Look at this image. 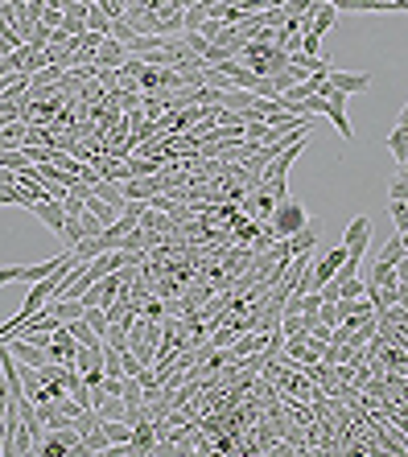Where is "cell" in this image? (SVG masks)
I'll return each mask as SVG.
<instances>
[{"label":"cell","instance_id":"cell-1","mask_svg":"<svg viewBox=\"0 0 408 457\" xmlns=\"http://www.w3.org/2000/svg\"><path fill=\"white\" fill-rule=\"evenodd\" d=\"M310 223V215H305V206L297 202V198H280L276 206H272V219H269V227L276 239H289L293 231H301Z\"/></svg>","mask_w":408,"mask_h":457},{"label":"cell","instance_id":"cell-2","mask_svg":"<svg viewBox=\"0 0 408 457\" xmlns=\"http://www.w3.org/2000/svg\"><path fill=\"white\" fill-rule=\"evenodd\" d=\"M75 260V251H58L54 260H45V264H21V284H38V280H45V276H54V272H62L66 264Z\"/></svg>","mask_w":408,"mask_h":457},{"label":"cell","instance_id":"cell-3","mask_svg":"<svg viewBox=\"0 0 408 457\" xmlns=\"http://www.w3.org/2000/svg\"><path fill=\"white\" fill-rule=\"evenodd\" d=\"M367 243H371V219L359 215V219H351L347 231H342V247H347L351 256H363V251H367Z\"/></svg>","mask_w":408,"mask_h":457},{"label":"cell","instance_id":"cell-4","mask_svg":"<svg viewBox=\"0 0 408 457\" xmlns=\"http://www.w3.org/2000/svg\"><path fill=\"white\" fill-rule=\"evenodd\" d=\"M330 83H334L342 95H363L367 87H371V75H363V70H342V66H330Z\"/></svg>","mask_w":408,"mask_h":457},{"label":"cell","instance_id":"cell-5","mask_svg":"<svg viewBox=\"0 0 408 457\" xmlns=\"http://www.w3.org/2000/svg\"><path fill=\"white\" fill-rule=\"evenodd\" d=\"M157 449V420H144V424H133V441L124 445V457L136 454H153Z\"/></svg>","mask_w":408,"mask_h":457},{"label":"cell","instance_id":"cell-6","mask_svg":"<svg viewBox=\"0 0 408 457\" xmlns=\"http://www.w3.org/2000/svg\"><path fill=\"white\" fill-rule=\"evenodd\" d=\"M8 350H13V359H17V363H25V366L50 363V359H45V346L29 342V338H21V334H13V338H8Z\"/></svg>","mask_w":408,"mask_h":457},{"label":"cell","instance_id":"cell-7","mask_svg":"<svg viewBox=\"0 0 408 457\" xmlns=\"http://www.w3.org/2000/svg\"><path fill=\"white\" fill-rule=\"evenodd\" d=\"M128 62V46L124 42H116L112 33L103 38V46H99V54H95V66H103V70H120Z\"/></svg>","mask_w":408,"mask_h":457},{"label":"cell","instance_id":"cell-8","mask_svg":"<svg viewBox=\"0 0 408 457\" xmlns=\"http://www.w3.org/2000/svg\"><path fill=\"white\" fill-rule=\"evenodd\" d=\"M33 219H42L45 227H50L54 235H58V231L66 227V206H62L58 198H42V202L33 206Z\"/></svg>","mask_w":408,"mask_h":457},{"label":"cell","instance_id":"cell-9","mask_svg":"<svg viewBox=\"0 0 408 457\" xmlns=\"http://www.w3.org/2000/svg\"><path fill=\"white\" fill-rule=\"evenodd\" d=\"M42 309H45V313H54L58 321H79L87 305H83L79 297H50V301H45Z\"/></svg>","mask_w":408,"mask_h":457},{"label":"cell","instance_id":"cell-10","mask_svg":"<svg viewBox=\"0 0 408 457\" xmlns=\"http://www.w3.org/2000/svg\"><path fill=\"white\" fill-rule=\"evenodd\" d=\"M62 33H70V38H79V33H87V4H66L62 8V25H58Z\"/></svg>","mask_w":408,"mask_h":457},{"label":"cell","instance_id":"cell-11","mask_svg":"<svg viewBox=\"0 0 408 457\" xmlns=\"http://www.w3.org/2000/svg\"><path fill=\"white\" fill-rule=\"evenodd\" d=\"M334 21H338V8L322 0V4H317V13L310 17V29H305V33H314V38H326V33L334 29Z\"/></svg>","mask_w":408,"mask_h":457},{"label":"cell","instance_id":"cell-12","mask_svg":"<svg viewBox=\"0 0 408 457\" xmlns=\"http://www.w3.org/2000/svg\"><path fill=\"white\" fill-rule=\"evenodd\" d=\"M314 247H317L314 223H305L301 231H293V235H289V251H293V256H314Z\"/></svg>","mask_w":408,"mask_h":457},{"label":"cell","instance_id":"cell-13","mask_svg":"<svg viewBox=\"0 0 408 457\" xmlns=\"http://www.w3.org/2000/svg\"><path fill=\"white\" fill-rule=\"evenodd\" d=\"M289 62H293L305 79H310V75H330V66H334V62H326V58H317V54H293Z\"/></svg>","mask_w":408,"mask_h":457},{"label":"cell","instance_id":"cell-14","mask_svg":"<svg viewBox=\"0 0 408 457\" xmlns=\"http://www.w3.org/2000/svg\"><path fill=\"white\" fill-rule=\"evenodd\" d=\"M87 210H91V215H95V219H99V223H103V227H107V223H116V219H120V210H116V206H112V202H107V198H99V194H95V189H91V198H87Z\"/></svg>","mask_w":408,"mask_h":457},{"label":"cell","instance_id":"cell-15","mask_svg":"<svg viewBox=\"0 0 408 457\" xmlns=\"http://www.w3.org/2000/svg\"><path fill=\"white\" fill-rule=\"evenodd\" d=\"M136 227L169 235V231H174V219H169V215H161V210H153V206H144V215H140V223H136Z\"/></svg>","mask_w":408,"mask_h":457},{"label":"cell","instance_id":"cell-16","mask_svg":"<svg viewBox=\"0 0 408 457\" xmlns=\"http://www.w3.org/2000/svg\"><path fill=\"white\" fill-rule=\"evenodd\" d=\"M396 280H400V276H396V264H392V260H384V256H379V260H375V268L367 272V284H396Z\"/></svg>","mask_w":408,"mask_h":457},{"label":"cell","instance_id":"cell-17","mask_svg":"<svg viewBox=\"0 0 408 457\" xmlns=\"http://www.w3.org/2000/svg\"><path fill=\"white\" fill-rule=\"evenodd\" d=\"M95 408H99V420H124L128 404H124V396H103Z\"/></svg>","mask_w":408,"mask_h":457},{"label":"cell","instance_id":"cell-18","mask_svg":"<svg viewBox=\"0 0 408 457\" xmlns=\"http://www.w3.org/2000/svg\"><path fill=\"white\" fill-rule=\"evenodd\" d=\"M66 325H70V334H75V342H79V346H103V338H99V334H95V330H91L83 318H79V321H66Z\"/></svg>","mask_w":408,"mask_h":457},{"label":"cell","instance_id":"cell-19","mask_svg":"<svg viewBox=\"0 0 408 457\" xmlns=\"http://www.w3.org/2000/svg\"><path fill=\"white\" fill-rule=\"evenodd\" d=\"M388 148H392V157H396V165L408 161V128L396 124V132H388Z\"/></svg>","mask_w":408,"mask_h":457},{"label":"cell","instance_id":"cell-20","mask_svg":"<svg viewBox=\"0 0 408 457\" xmlns=\"http://www.w3.org/2000/svg\"><path fill=\"white\" fill-rule=\"evenodd\" d=\"M103 375H107V379H120V375H124V359H120V350H112L107 342H103Z\"/></svg>","mask_w":408,"mask_h":457},{"label":"cell","instance_id":"cell-21","mask_svg":"<svg viewBox=\"0 0 408 457\" xmlns=\"http://www.w3.org/2000/svg\"><path fill=\"white\" fill-rule=\"evenodd\" d=\"M87 29H95V33H112V17H107L99 4H87Z\"/></svg>","mask_w":408,"mask_h":457},{"label":"cell","instance_id":"cell-22","mask_svg":"<svg viewBox=\"0 0 408 457\" xmlns=\"http://www.w3.org/2000/svg\"><path fill=\"white\" fill-rule=\"evenodd\" d=\"M58 239H62V247H66V251H70V247H75V243H79V239H83V223H79V219H70V215H66V227L58 231Z\"/></svg>","mask_w":408,"mask_h":457},{"label":"cell","instance_id":"cell-23","mask_svg":"<svg viewBox=\"0 0 408 457\" xmlns=\"http://www.w3.org/2000/svg\"><path fill=\"white\" fill-rule=\"evenodd\" d=\"M206 17H211V4H190V8H186V29H181V33H194Z\"/></svg>","mask_w":408,"mask_h":457},{"label":"cell","instance_id":"cell-24","mask_svg":"<svg viewBox=\"0 0 408 457\" xmlns=\"http://www.w3.org/2000/svg\"><path fill=\"white\" fill-rule=\"evenodd\" d=\"M103 342H107L112 350H120V355H124V350H133V346H128V330H124V325H107Z\"/></svg>","mask_w":408,"mask_h":457},{"label":"cell","instance_id":"cell-25","mask_svg":"<svg viewBox=\"0 0 408 457\" xmlns=\"http://www.w3.org/2000/svg\"><path fill=\"white\" fill-rule=\"evenodd\" d=\"M75 428H79L83 437H91V433L99 428V408H83L79 416H75Z\"/></svg>","mask_w":408,"mask_h":457},{"label":"cell","instance_id":"cell-26","mask_svg":"<svg viewBox=\"0 0 408 457\" xmlns=\"http://www.w3.org/2000/svg\"><path fill=\"white\" fill-rule=\"evenodd\" d=\"M269 120H248L243 124V140H252V144H264V137H269Z\"/></svg>","mask_w":408,"mask_h":457},{"label":"cell","instance_id":"cell-27","mask_svg":"<svg viewBox=\"0 0 408 457\" xmlns=\"http://www.w3.org/2000/svg\"><path fill=\"white\" fill-rule=\"evenodd\" d=\"M50 33H54V29H50V25H42V21H38V25H33V29L25 33V42H29V46H33V49H45V46H50Z\"/></svg>","mask_w":408,"mask_h":457},{"label":"cell","instance_id":"cell-28","mask_svg":"<svg viewBox=\"0 0 408 457\" xmlns=\"http://www.w3.org/2000/svg\"><path fill=\"white\" fill-rule=\"evenodd\" d=\"M13 120H21V99H8L4 95V103H0V128L13 124Z\"/></svg>","mask_w":408,"mask_h":457},{"label":"cell","instance_id":"cell-29","mask_svg":"<svg viewBox=\"0 0 408 457\" xmlns=\"http://www.w3.org/2000/svg\"><path fill=\"white\" fill-rule=\"evenodd\" d=\"M388 202H408V182L400 178V173L388 182Z\"/></svg>","mask_w":408,"mask_h":457},{"label":"cell","instance_id":"cell-30","mask_svg":"<svg viewBox=\"0 0 408 457\" xmlns=\"http://www.w3.org/2000/svg\"><path fill=\"white\" fill-rule=\"evenodd\" d=\"M388 210H392V223H396V235L408 231V206L405 202H388Z\"/></svg>","mask_w":408,"mask_h":457},{"label":"cell","instance_id":"cell-31","mask_svg":"<svg viewBox=\"0 0 408 457\" xmlns=\"http://www.w3.org/2000/svg\"><path fill=\"white\" fill-rule=\"evenodd\" d=\"M79 223H83V239H87V235H103V223H99L91 210H83V215H79Z\"/></svg>","mask_w":408,"mask_h":457},{"label":"cell","instance_id":"cell-32","mask_svg":"<svg viewBox=\"0 0 408 457\" xmlns=\"http://www.w3.org/2000/svg\"><path fill=\"white\" fill-rule=\"evenodd\" d=\"M379 256H384V260H392V264H400V256H405V239L396 235V239H392V243H388V247H384Z\"/></svg>","mask_w":408,"mask_h":457},{"label":"cell","instance_id":"cell-33","mask_svg":"<svg viewBox=\"0 0 408 457\" xmlns=\"http://www.w3.org/2000/svg\"><path fill=\"white\" fill-rule=\"evenodd\" d=\"M42 25H50V29H58V25H62V8H58V4H45Z\"/></svg>","mask_w":408,"mask_h":457},{"label":"cell","instance_id":"cell-34","mask_svg":"<svg viewBox=\"0 0 408 457\" xmlns=\"http://www.w3.org/2000/svg\"><path fill=\"white\" fill-rule=\"evenodd\" d=\"M0 284H21V264H4L0 268Z\"/></svg>","mask_w":408,"mask_h":457},{"label":"cell","instance_id":"cell-35","mask_svg":"<svg viewBox=\"0 0 408 457\" xmlns=\"http://www.w3.org/2000/svg\"><path fill=\"white\" fill-rule=\"evenodd\" d=\"M120 359H124V375H140V371H144V363H140V359H136L133 350H124V355H120Z\"/></svg>","mask_w":408,"mask_h":457},{"label":"cell","instance_id":"cell-36","mask_svg":"<svg viewBox=\"0 0 408 457\" xmlns=\"http://www.w3.org/2000/svg\"><path fill=\"white\" fill-rule=\"evenodd\" d=\"M317 46H322V38L305 33V38H301V49H297V54H317Z\"/></svg>","mask_w":408,"mask_h":457},{"label":"cell","instance_id":"cell-37","mask_svg":"<svg viewBox=\"0 0 408 457\" xmlns=\"http://www.w3.org/2000/svg\"><path fill=\"white\" fill-rule=\"evenodd\" d=\"M396 276H400V284H408V256H400V264H396Z\"/></svg>","mask_w":408,"mask_h":457},{"label":"cell","instance_id":"cell-38","mask_svg":"<svg viewBox=\"0 0 408 457\" xmlns=\"http://www.w3.org/2000/svg\"><path fill=\"white\" fill-rule=\"evenodd\" d=\"M169 4H178L181 13H186V8H190V4H202V0H169Z\"/></svg>","mask_w":408,"mask_h":457},{"label":"cell","instance_id":"cell-39","mask_svg":"<svg viewBox=\"0 0 408 457\" xmlns=\"http://www.w3.org/2000/svg\"><path fill=\"white\" fill-rule=\"evenodd\" d=\"M396 173H400V178L408 182V161H400V165H396Z\"/></svg>","mask_w":408,"mask_h":457},{"label":"cell","instance_id":"cell-40","mask_svg":"<svg viewBox=\"0 0 408 457\" xmlns=\"http://www.w3.org/2000/svg\"><path fill=\"white\" fill-rule=\"evenodd\" d=\"M91 4H107V0H91Z\"/></svg>","mask_w":408,"mask_h":457},{"label":"cell","instance_id":"cell-41","mask_svg":"<svg viewBox=\"0 0 408 457\" xmlns=\"http://www.w3.org/2000/svg\"><path fill=\"white\" fill-rule=\"evenodd\" d=\"M120 4H124V8H128V0H120Z\"/></svg>","mask_w":408,"mask_h":457},{"label":"cell","instance_id":"cell-42","mask_svg":"<svg viewBox=\"0 0 408 457\" xmlns=\"http://www.w3.org/2000/svg\"><path fill=\"white\" fill-rule=\"evenodd\" d=\"M25 4H29V0H25Z\"/></svg>","mask_w":408,"mask_h":457},{"label":"cell","instance_id":"cell-43","mask_svg":"<svg viewBox=\"0 0 408 457\" xmlns=\"http://www.w3.org/2000/svg\"><path fill=\"white\" fill-rule=\"evenodd\" d=\"M405 206H408V202H405Z\"/></svg>","mask_w":408,"mask_h":457}]
</instances>
